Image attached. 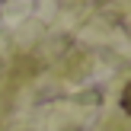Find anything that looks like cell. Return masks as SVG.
I'll use <instances>...</instances> for the list:
<instances>
[{"label": "cell", "instance_id": "obj_1", "mask_svg": "<svg viewBox=\"0 0 131 131\" xmlns=\"http://www.w3.org/2000/svg\"><path fill=\"white\" fill-rule=\"evenodd\" d=\"M122 109H125V112L131 115V83H128L125 90H122Z\"/></svg>", "mask_w": 131, "mask_h": 131}]
</instances>
